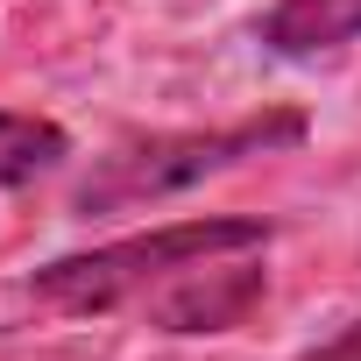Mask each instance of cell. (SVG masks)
Segmentation results:
<instances>
[{"instance_id":"cell-1","label":"cell","mask_w":361,"mask_h":361,"mask_svg":"<svg viewBox=\"0 0 361 361\" xmlns=\"http://www.w3.org/2000/svg\"><path fill=\"white\" fill-rule=\"evenodd\" d=\"M262 241H269L262 220H185V227H156V234L92 248V255H64V262L36 269L29 290L64 312H114L121 298H142L149 283H170L213 255H248Z\"/></svg>"},{"instance_id":"cell-2","label":"cell","mask_w":361,"mask_h":361,"mask_svg":"<svg viewBox=\"0 0 361 361\" xmlns=\"http://www.w3.org/2000/svg\"><path fill=\"white\" fill-rule=\"evenodd\" d=\"M305 142V114H262V121H241V128H206V135H149L135 149H114L85 185H78V213L99 220V213H135V206H156L170 192L199 185V177H220L248 156H269V149H290Z\"/></svg>"},{"instance_id":"cell-3","label":"cell","mask_w":361,"mask_h":361,"mask_svg":"<svg viewBox=\"0 0 361 361\" xmlns=\"http://www.w3.org/2000/svg\"><path fill=\"white\" fill-rule=\"evenodd\" d=\"M262 298V269L255 262H227V269H185L170 276V290L149 305V319L163 333H227L248 319V305Z\"/></svg>"},{"instance_id":"cell-4","label":"cell","mask_w":361,"mask_h":361,"mask_svg":"<svg viewBox=\"0 0 361 361\" xmlns=\"http://www.w3.org/2000/svg\"><path fill=\"white\" fill-rule=\"evenodd\" d=\"M361 36V0H276L262 15V43L276 57H319Z\"/></svg>"},{"instance_id":"cell-5","label":"cell","mask_w":361,"mask_h":361,"mask_svg":"<svg viewBox=\"0 0 361 361\" xmlns=\"http://www.w3.org/2000/svg\"><path fill=\"white\" fill-rule=\"evenodd\" d=\"M71 156L64 128L57 121H36V114H0V185H29V177L57 170Z\"/></svg>"},{"instance_id":"cell-6","label":"cell","mask_w":361,"mask_h":361,"mask_svg":"<svg viewBox=\"0 0 361 361\" xmlns=\"http://www.w3.org/2000/svg\"><path fill=\"white\" fill-rule=\"evenodd\" d=\"M305 361H361V319H354V326H340V340H326V347H312Z\"/></svg>"}]
</instances>
